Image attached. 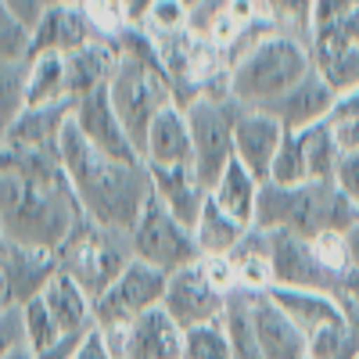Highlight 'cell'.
Returning a JSON list of instances; mask_svg holds the SVG:
<instances>
[{"mask_svg":"<svg viewBox=\"0 0 359 359\" xmlns=\"http://www.w3.org/2000/svg\"><path fill=\"white\" fill-rule=\"evenodd\" d=\"M47 4H65V0H47Z\"/></svg>","mask_w":359,"mask_h":359,"instance_id":"cell-55","label":"cell"},{"mask_svg":"<svg viewBox=\"0 0 359 359\" xmlns=\"http://www.w3.org/2000/svg\"><path fill=\"white\" fill-rule=\"evenodd\" d=\"M348 237V248H352V259H355V266H359V219H355V226L345 233Z\"/></svg>","mask_w":359,"mask_h":359,"instance_id":"cell-51","label":"cell"},{"mask_svg":"<svg viewBox=\"0 0 359 359\" xmlns=\"http://www.w3.org/2000/svg\"><path fill=\"white\" fill-rule=\"evenodd\" d=\"M25 86H29V62H0V147L8 144V133L18 123V115L29 108Z\"/></svg>","mask_w":359,"mask_h":359,"instance_id":"cell-31","label":"cell"},{"mask_svg":"<svg viewBox=\"0 0 359 359\" xmlns=\"http://www.w3.org/2000/svg\"><path fill=\"white\" fill-rule=\"evenodd\" d=\"M341 294H345V298H352V302L359 306V266H352L348 273L341 277Z\"/></svg>","mask_w":359,"mask_h":359,"instance_id":"cell-49","label":"cell"},{"mask_svg":"<svg viewBox=\"0 0 359 359\" xmlns=\"http://www.w3.org/2000/svg\"><path fill=\"white\" fill-rule=\"evenodd\" d=\"M331 130L341 155H359V118H341V123H331Z\"/></svg>","mask_w":359,"mask_h":359,"instance_id":"cell-44","label":"cell"},{"mask_svg":"<svg viewBox=\"0 0 359 359\" xmlns=\"http://www.w3.org/2000/svg\"><path fill=\"white\" fill-rule=\"evenodd\" d=\"M11 359H33V348H29V345H22V348H18Z\"/></svg>","mask_w":359,"mask_h":359,"instance_id":"cell-53","label":"cell"},{"mask_svg":"<svg viewBox=\"0 0 359 359\" xmlns=\"http://www.w3.org/2000/svg\"><path fill=\"white\" fill-rule=\"evenodd\" d=\"M165 273L155 266L133 259L97 298H94V327H130L144 313L162 306L165 298Z\"/></svg>","mask_w":359,"mask_h":359,"instance_id":"cell-9","label":"cell"},{"mask_svg":"<svg viewBox=\"0 0 359 359\" xmlns=\"http://www.w3.org/2000/svg\"><path fill=\"white\" fill-rule=\"evenodd\" d=\"M72 108L76 101L25 108L18 115V123L11 126L4 147H15V151H57V140H62V133L72 123Z\"/></svg>","mask_w":359,"mask_h":359,"instance_id":"cell-22","label":"cell"},{"mask_svg":"<svg viewBox=\"0 0 359 359\" xmlns=\"http://www.w3.org/2000/svg\"><path fill=\"white\" fill-rule=\"evenodd\" d=\"M123 4H126V18H130V25L137 29V25L144 22V15L151 11V4H155V0H123Z\"/></svg>","mask_w":359,"mask_h":359,"instance_id":"cell-48","label":"cell"},{"mask_svg":"<svg viewBox=\"0 0 359 359\" xmlns=\"http://www.w3.org/2000/svg\"><path fill=\"white\" fill-rule=\"evenodd\" d=\"M334 101H338V90L313 69L298 86H291L284 97L269 101L266 108H255V111L273 115L287 133H306V130H313V126H320V123L331 118Z\"/></svg>","mask_w":359,"mask_h":359,"instance_id":"cell-13","label":"cell"},{"mask_svg":"<svg viewBox=\"0 0 359 359\" xmlns=\"http://www.w3.org/2000/svg\"><path fill=\"white\" fill-rule=\"evenodd\" d=\"M130 248H133V259L162 269L165 277L176 273V269H184V266L201 262L194 230L187 223H180L155 194L147 198L137 226L130 230Z\"/></svg>","mask_w":359,"mask_h":359,"instance_id":"cell-8","label":"cell"},{"mask_svg":"<svg viewBox=\"0 0 359 359\" xmlns=\"http://www.w3.org/2000/svg\"><path fill=\"white\" fill-rule=\"evenodd\" d=\"M313 252H316V259L323 262L327 273H334L338 280H341V277L348 273V269L355 266L352 248H348V237H345L341 230H327V233L313 237Z\"/></svg>","mask_w":359,"mask_h":359,"instance_id":"cell-39","label":"cell"},{"mask_svg":"<svg viewBox=\"0 0 359 359\" xmlns=\"http://www.w3.org/2000/svg\"><path fill=\"white\" fill-rule=\"evenodd\" d=\"M79 219L83 208L62 169V155L0 147V226L8 241L57 252Z\"/></svg>","mask_w":359,"mask_h":359,"instance_id":"cell-1","label":"cell"},{"mask_svg":"<svg viewBox=\"0 0 359 359\" xmlns=\"http://www.w3.org/2000/svg\"><path fill=\"white\" fill-rule=\"evenodd\" d=\"M8 248V233H4V226H0V252Z\"/></svg>","mask_w":359,"mask_h":359,"instance_id":"cell-54","label":"cell"},{"mask_svg":"<svg viewBox=\"0 0 359 359\" xmlns=\"http://www.w3.org/2000/svg\"><path fill=\"white\" fill-rule=\"evenodd\" d=\"M266 18L273 22L280 36H291L298 43H313L316 33V0H262Z\"/></svg>","mask_w":359,"mask_h":359,"instance_id":"cell-30","label":"cell"},{"mask_svg":"<svg viewBox=\"0 0 359 359\" xmlns=\"http://www.w3.org/2000/svg\"><path fill=\"white\" fill-rule=\"evenodd\" d=\"M76 359H111V352H108V345H104V338H101L97 327L83 338V348H79Z\"/></svg>","mask_w":359,"mask_h":359,"instance_id":"cell-46","label":"cell"},{"mask_svg":"<svg viewBox=\"0 0 359 359\" xmlns=\"http://www.w3.org/2000/svg\"><path fill=\"white\" fill-rule=\"evenodd\" d=\"M180 4H184V8H187V11L194 15V11H201V8L208 4V0H180Z\"/></svg>","mask_w":359,"mask_h":359,"instance_id":"cell-52","label":"cell"},{"mask_svg":"<svg viewBox=\"0 0 359 359\" xmlns=\"http://www.w3.org/2000/svg\"><path fill=\"white\" fill-rule=\"evenodd\" d=\"M226 302L230 298L205 277L201 262H194V266H184V269H176V273H169L162 309L184 327V331H194V327L223 320Z\"/></svg>","mask_w":359,"mask_h":359,"instance_id":"cell-10","label":"cell"},{"mask_svg":"<svg viewBox=\"0 0 359 359\" xmlns=\"http://www.w3.org/2000/svg\"><path fill=\"white\" fill-rule=\"evenodd\" d=\"M43 306L50 309V316L57 320L62 334H86L94 331V298H90L65 269H57L54 280L43 287Z\"/></svg>","mask_w":359,"mask_h":359,"instance_id":"cell-24","label":"cell"},{"mask_svg":"<svg viewBox=\"0 0 359 359\" xmlns=\"http://www.w3.org/2000/svg\"><path fill=\"white\" fill-rule=\"evenodd\" d=\"M126 359H184V327L162 306L126 327Z\"/></svg>","mask_w":359,"mask_h":359,"instance_id":"cell-20","label":"cell"},{"mask_svg":"<svg viewBox=\"0 0 359 359\" xmlns=\"http://www.w3.org/2000/svg\"><path fill=\"white\" fill-rule=\"evenodd\" d=\"M184 111L194 144V172L205 184V191H212L219 172L233 162V130L245 108L233 97H198Z\"/></svg>","mask_w":359,"mask_h":359,"instance_id":"cell-7","label":"cell"},{"mask_svg":"<svg viewBox=\"0 0 359 359\" xmlns=\"http://www.w3.org/2000/svg\"><path fill=\"white\" fill-rule=\"evenodd\" d=\"M57 262H62V269L90 298H97L133 262L130 233L108 230V226L83 216L76 223V230L69 233V241L57 248Z\"/></svg>","mask_w":359,"mask_h":359,"instance_id":"cell-6","label":"cell"},{"mask_svg":"<svg viewBox=\"0 0 359 359\" xmlns=\"http://www.w3.org/2000/svg\"><path fill=\"white\" fill-rule=\"evenodd\" d=\"M144 165H162V169H194V144H191V126L187 111L180 104H169L147 130L144 140Z\"/></svg>","mask_w":359,"mask_h":359,"instance_id":"cell-19","label":"cell"},{"mask_svg":"<svg viewBox=\"0 0 359 359\" xmlns=\"http://www.w3.org/2000/svg\"><path fill=\"white\" fill-rule=\"evenodd\" d=\"M284 126L277 123L273 115L245 108L241 118H237V130H233V162H241L259 184H269V169H273L277 158V147L284 140Z\"/></svg>","mask_w":359,"mask_h":359,"instance_id":"cell-16","label":"cell"},{"mask_svg":"<svg viewBox=\"0 0 359 359\" xmlns=\"http://www.w3.org/2000/svg\"><path fill=\"white\" fill-rule=\"evenodd\" d=\"M147 172H151V194L169 208L180 223H187L194 230L201 208L208 201V191H205V184L198 180V172L191 165H180V169L147 165Z\"/></svg>","mask_w":359,"mask_h":359,"instance_id":"cell-21","label":"cell"},{"mask_svg":"<svg viewBox=\"0 0 359 359\" xmlns=\"http://www.w3.org/2000/svg\"><path fill=\"white\" fill-rule=\"evenodd\" d=\"M259 191L262 184L241 165V162H230L219 180L212 184V191H208V198H212L226 216H233L237 223L245 226H255V205H259Z\"/></svg>","mask_w":359,"mask_h":359,"instance_id":"cell-26","label":"cell"},{"mask_svg":"<svg viewBox=\"0 0 359 359\" xmlns=\"http://www.w3.org/2000/svg\"><path fill=\"white\" fill-rule=\"evenodd\" d=\"M316 72L331 83L338 94H348V90H359V50L338 57V62H327V65H316Z\"/></svg>","mask_w":359,"mask_h":359,"instance_id":"cell-40","label":"cell"},{"mask_svg":"<svg viewBox=\"0 0 359 359\" xmlns=\"http://www.w3.org/2000/svg\"><path fill=\"white\" fill-rule=\"evenodd\" d=\"M0 269H4V277H8L11 306L22 309L25 302H33V298L43 294V287L54 280V273L62 269V262H57V252L8 241V248L0 252Z\"/></svg>","mask_w":359,"mask_h":359,"instance_id":"cell-17","label":"cell"},{"mask_svg":"<svg viewBox=\"0 0 359 359\" xmlns=\"http://www.w3.org/2000/svg\"><path fill=\"white\" fill-rule=\"evenodd\" d=\"M57 155H62V169L86 219L123 233L137 226L147 198H151V172L144 162H118L97 151L72 123L57 140Z\"/></svg>","mask_w":359,"mask_h":359,"instance_id":"cell-2","label":"cell"},{"mask_svg":"<svg viewBox=\"0 0 359 359\" xmlns=\"http://www.w3.org/2000/svg\"><path fill=\"white\" fill-rule=\"evenodd\" d=\"M269 184L277 187H298L309 184V162H306V147H302V133H284L273 169H269Z\"/></svg>","mask_w":359,"mask_h":359,"instance_id":"cell-33","label":"cell"},{"mask_svg":"<svg viewBox=\"0 0 359 359\" xmlns=\"http://www.w3.org/2000/svg\"><path fill=\"white\" fill-rule=\"evenodd\" d=\"M313 65H327V62H338V57L359 50V8L334 18V22H327L320 25L316 33H313Z\"/></svg>","mask_w":359,"mask_h":359,"instance_id":"cell-29","label":"cell"},{"mask_svg":"<svg viewBox=\"0 0 359 359\" xmlns=\"http://www.w3.org/2000/svg\"><path fill=\"white\" fill-rule=\"evenodd\" d=\"M86 334H90V331H86ZM86 334H65L62 341H54V345L33 352V359H76L79 348H83V338H86Z\"/></svg>","mask_w":359,"mask_h":359,"instance_id":"cell-43","label":"cell"},{"mask_svg":"<svg viewBox=\"0 0 359 359\" xmlns=\"http://www.w3.org/2000/svg\"><path fill=\"white\" fill-rule=\"evenodd\" d=\"M359 219V205L338 184H298L277 187L266 184L255 205V230H287L298 237H320L327 230L348 233Z\"/></svg>","mask_w":359,"mask_h":359,"instance_id":"cell-4","label":"cell"},{"mask_svg":"<svg viewBox=\"0 0 359 359\" xmlns=\"http://www.w3.org/2000/svg\"><path fill=\"white\" fill-rule=\"evenodd\" d=\"M97 33L90 18L83 15V8L76 0H65V4H47L43 15L33 22V40H29V62L43 54H76L86 43H94Z\"/></svg>","mask_w":359,"mask_h":359,"instance_id":"cell-12","label":"cell"},{"mask_svg":"<svg viewBox=\"0 0 359 359\" xmlns=\"http://www.w3.org/2000/svg\"><path fill=\"white\" fill-rule=\"evenodd\" d=\"M22 327H25V345L40 352L54 341H62V327H57V320L50 316V309L43 306V298H33V302L22 306Z\"/></svg>","mask_w":359,"mask_h":359,"instance_id":"cell-37","label":"cell"},{"mask_svg":"<svg viewBox=\"0 0 359 359\" xmlns=\"http://www.w3.org/2000/svg\"><path fill=\"white\" fill-rule=\"evenodd\" d=\"M223 323L230 331V345H233V359H266L255 334H252V320H248V294L233 291L230 302H226V313H223Z\"/></svg>","mask_w":359,"mask_h":359,"instance_id":"cell-34","label":"cell"},{"mask_svg":"<svg viewBox=\"0 0 359 359\" xmlns=\"http://www.w3.org/2000/svg\"><path fill=\"white\" fill-rule=\"evenodd\" d=\"M72 126L97 147V151L118 158V162H140L133 140L126 137L123 123H118V115L111 108V94L108 90H97V94H90L83 101H76L72 108Z\"/></svg>","mask_w":359,"mask_h":359,"instance_id":"cell-15","label":"cell"},{"mask_svg":"<svg viewBox=\"0 0 359 359\" xmlns=\"http://www.w3.org/2000/svg\"><path fill=\"white\" fill-rule=\"evenodd\" d=\"M8 4L29 22V25H33L40 15H43V8H47V0H8Z\"/></svg>","mask_w":359,"mask_h":359,"instance_id":"cell-47","label":"cell"},{"mask_svg":"<svg viewBox=\"0 0 359 359\" xmlns=\"http://www.w3.org/2000/svg\"><path fill=\"white\" fill-rule=\"evenodd\" d=\"M313 50L291 36L269 33L230 65V97L241 108H266L313 72Z\"/></svg>","mask_w":359,"mask_h":359,"instance_id":"cell-5","label":"cell"},{"mask_svg":"<svg viewBox=\"0 0 359 359\" xmlns=\"http://www.w3.org/2000/svg\"><path fill=\"white\" fill-rule=\"evenodd\" d=\"M341 118H359V90H348V94H338L334 111L327 123H341Z\"/></svg>","mask_w":359,"mask_h":359,"instance_id":"cell-45","label":"cell"},{"mask_svg":"<svg viewBox=\"0 0 359 359\" xmlns=\"http://www.w3.org/2000/svg\"><path fill=\"white\" fill-rule=\"evenodd\" d=\"M355 359H359V355H355Z\"/></svg>","mask_w":359,"mask_h":359,"instance_id":"cell-56","label":"cell"},{"mask_svg":"<svg viewBox=\"0 0 359 359\" xmlns=\"http://www.w3.org/2000/svg\"><path fill=\"white\" fill-rule=\"evenodd\" d=\"M334 184L359 205V155H341V165H338Z\"/></svg>","mask_w":359,"mask_h":359,"instance_id":"cell-42","label":"cell"},{"mask_svg":"<svg viewBox=\"0 0 359 359\" xmlns=\"http://www.w3.org/2000/svg\"><path fill=\"white\" fill-rule=\"evenodd\" d=\"M11 309V291H8V277H4V269H0V313H8Z\"/></svg>","mask_w":359,"mask_h":359,"instance_id":"cell-50","label":"cell"},{"mask_svg":"<svg viewBox=\"0 0 359 359\" xmlns=\"http://www.w3.org/2000/svg\"><path fill=\"white\" fill-rule=\"evenodd\" d=\"M184 359H233L226 323L216 320V323L194 327V331H184Z\"/></svg>","mask_w":359,"mask_h":359,"instance_id":"cell-35","label":"cell"},{"mask_svg":"<svg viewBox=\"0 0 359 359\" xmlns=\"http://www.w3.org/2000/svg\"><path fill=\"white\" fill-rule=\"evenodd\" d=\"M29 40H33V25L8 0H0V62H29Z\"/></svg>","mask_w":359,"mask_h":359,"instance_id":"cell-36","label":"cell"},{"mask_svg":"<svg viewBox=\"0 0 359 359\" xmlns=\"http://www.w3.org/2000/svg\"><path fill=\"white\" fill-rule=\"evenodd\" d=\"M266 237H269V262H273V287H306V291L341 294V280L323 269L309 237H298L287 230H266Z\"/></svg>","mask_w":359,"mask_h":359,"instance_id":"cell-11","label":"cell"},{"mask_svg":"<svg viewBox=\"0 0 359 359\" xmlns=\"http://www.w3.org/2000/svg\"><path fill=\"white\" fill-rule=\"evenodd\" d=\"M65 69H69V97L83 101L97 90H108L118 69V47L108 40H94L86 43L83 50L65 57Z\"/></svg>","mask_w":359,"mask_h":359,"instance_id":"cell-23","label":"cell"},{"mask_svg":"<svg viewBox=\"0 0 359 359\" xmlns=\"http://www.w3.org/2000/svg\"><path fill=\"white\" fill-rule=\"evenodd\" d=\"M187 25H191V11L180 0H155L137 29H144L147 36H172V33H187Z\"/></svg>","mask_w":359,"mask_h":359,"instance_id":"cell-38","label":"cell"},{"mask_svg":"<svg viewBox=\"0 0 359 359\" xmlns=\"http://www.w3.org/2000/svg\"><path fill=\"white\" fill-rule=\"evenodd\" d=\"M248 230L252 226L237 223L233 216H226L223 208L208 198L205 208H201V216H198V223H194V241H198L201 259H219V255H230L237 245H241Z\"/></svg>","mask_w":359,"mask_h":359,"instance_id":"cell-27","label":"cell"},{"mask_svg":"<svg viewBox=\"0 0 359 359\" xmlns=\"http://www.w3.org/2000/svg\"><path fill=\"white\" fill-rule=\"evenodd\" d=\"M248 320L266 359H309V338L269 294H248Z\"/></svg>","mask_w":359,"mask_h":359,"instance_id":"cell-14","label":"cell"},{"mask_svg":"<svg viewBox=\"0 0 359 359\" xmlns=\"http://www.w3.org/2000/svg\"><path fill=\"white\" fill-rule=\"evenodd\" d=\"M230 266L237 273V291L241 294H266L273 287V262H269V237L266 230H248L245 241L230 255Z\"/></svg>","mask_w":359,"mask_h":359,"instance_id":"cell-25","label":"cell"},{"mask_svg":"<svg viewBox=\"0 0 359 359\" xmlns=\"http://www.w3.org/2000/svg\"><path fill=\"white\" fill-rule=\"evenodd\" d=\"M273 302L298 323V331L306 338L320 334V331H331V327H341L348 320L341 294L334 291H306V287H269L266 291Z\"/></svg>","mask_w":359,"mask_h":359,"instance_id":"cell-18","label":"cell"},{"mask_svg":"<svg viewBox=\"0 0 359 359\" xmlns=\"http://www.w3.org/2000/svg\"><path fill=\"white\" fill-rule=\"evenodd\" d=\"M25 345V327H22V309L0 313V359H11Z\"/></svg>","mask_w":359,"mask_h":359,"instance_id":"cell-41","label":"cell"},{"mask_svg":"<svg viewBox=\"0 0 359 359\" xmlns=\"http://www.w3.org/2000/svg\"><path fill=\"white\" fill-rule=\"evenodd\" d=\"M25 101H29V108L72 101L69 97V69H65L62 54H43V57H33V62H29Z\"/></svg>","mask_w":359,"mask_h":359,"instance_id":"cell-28","label":"cell"},{"mask_svg":"<svg viewBox=\"0 0 359 359\" xmlns=\"http://www.w3.org/2000/svg\"><path fill=\"white\" fill-rule=\"evenodd\" d=\"M118 69H115V79L108 86L111 94V108L123 123L126 137L133 140L137 155L144 162V140H147V130L151 123L169 108L176 104V94H172V79L169 72L162 69L158 54H155V43L147 40L140 29H126L118 36Z\"/></svg>","mask_w":359,"mask_h":359,"instance_id":"cell-3","label":"cell"},{"mask_svg":"<svg viewBox=\"0 0 359 359\" xmlns=\"http://www.w3.org/2000/svg\"><path fill=\"white\" fill-rule=\"evenodd\" d=\"M302 147H306V162H309V180H316V184H334L338 165H341V147L334 140L331 123H320V126L306 130Z\"/></svg>","mask_w":359,"mask_h":359,"instance_id":"cell-32","label":"cell"}]
</instances>
